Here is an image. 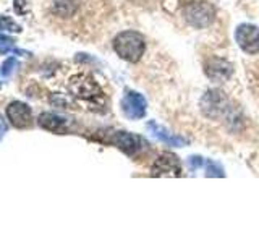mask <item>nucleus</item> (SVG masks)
<instances>
[{
  "mask_svg": "<svg viewBox=\"0 0 259 243\" xmlns=\"http://www.w3.org/2000/svg\"><path fill=\"white\" fill-rule=\"evenodd\" d=\"M235 40L246 54H259V28L254 24L243 23L235 29Z\"/></svg>",
  "mask_w": 259,
  "mask_h": 243,
  "instance_id": "7",
  "label": "nucleus"
},
{
  "mask_svg": "<svg viewBox=\"0 0 259 243\" xmlns=\"http://www.w3.org/2000/svg\"><path fill=\"white\" fill-rule=\"evenodd\" d=\"M7 133V124H5V120L0 117V141H2V138L5 136Z\"/></svg>",
  "mask_w": 259,
  "mask_h": 243,
  "instance_id": "19",
  "label": "nucleus"
},
{
  "mask_svg": "<svg viewBox=\"0 0 259 243\" xmlns=\"http://www.w3.org/2000/svg\"><path fill=\"white\" fill-rule=\"evenodd\" d=\"M113 51L120 59L130 63H136L144 55L146 39L138 31H123L113 39Z\"/></svg>",
  "mask_w": 259,
  "mask_h": 243,
  "instance_id": "1",
  "label": "nucleus"
},
{
  "mask_svg": "<svg viewBox=\"0 0 259 243\" xmlns=\"http://www.w3.org/2000/svg\"><path fill=\"white\" fill-rule=\"evenodd\" d=\"M105 141L117 146L120 151H123L125 154H128V156H136V154H140L146 146H148V141H144V138H141L140 135H135V133L123 132V130L112 132Z\"/></svg>",
  "mask_w": 259,
  "mask_h": 243,
  "instance_id": "5",
  "label": "nucleus"
},
{
  "mask_svg": "<svg viewBox=\"0 0 259 243\" xmlns=\"http://www.w3.org/2000/svg\"><path fill=\"white\" fill-rule=\"evenodd\" d=\"M7 118L15 128H29L32 124V110L26 102L13 101L7 105Z\"/></svg>",
  "mask_w": 259,
  "mask_h": 243,
  "instance_id": "8",
  "label": "nucleus"
},
{
  "mask_svg": "<svg viewBox=\"0 0 259 243\" xmlns=\"http://www.w3.org/2000/svg\"><path fill=\"white\" fill-rule=\"evenodd\" d=\"M68 91L71 93L73 97H76V99H81V101H88V102H96L104 96L102 89L96 83V79H93L88 75L73 76L70 79Z\"/></svg>",
  "mask_w": 259,
  "mask_h": 243,
  "instance_id": "3",
  "label": "nucleus"
},
{
  "mask_svg": "<svg viewBox=\"0 0 259 243\" xmlns=\"http://www.w3.org/2000/svg\"><path fill=\"white\" fill-rule=\"evenodd\" d=\"M16 65H18V62H16V59H13V57H10V59H7L4 63H2V70H0V73H2V76H10L12 73L15 71Z\"/></svg>",
  "mask_w": 259,
  "mask_h": 243,
  "instance_id": "17",
  "label": "nucleus"
},
{
  "mask_svg": "<svg viewBox=\"0 0 259 243\" xmlns=\"http://www.w3.org/2000/svg\"><path fill=\"white\" fill-rule=\"evenodd\" d=\"M206 170H207V177H224V169L214 160H207L206 162Z\"/></svg>",
  "mask_w": 259,
  "mask_h": 243,
  "instance_id": "16",
  "label": "nucleus"
},
{
  "mask_svg": "<svg viewBox=\"0 0 259 243\" xmlns=\"http://www.w3.org/2000/svg\"><path fill=\"white\" fill-rule=\"evenodd\" d=\"M204 73L209 79L222 83V81H227L232 76L233 65L229 60L221 59V57H210L204 63Z\"/></svg>",
  "mask_w": 259,
  "mask_h": 243,
  "instance_id": "10",
  "label": "nucleus"
},
{
  "mask_svg": "<svg viewBox=\"0 0 259 243\" xmlns=\"http://www.w3.org/2000/svg\"><path fill=\"white\" fill-rule=\"evenodd\" d=\"M151 175L152 177H167V178H175L182 175V162L175 154L172 152H162L154 160L151 167Z\"/></svg>",
  "mask_w": 259,
  "mask_h": 243,
  "instance_id": "6",
  "label": "nucleus"
},
{
  "mask_svg": "<svg viewBox=\"0 0 259 243\" xmlns=\"http://www.w3.org/2000/svg\"><path fill=\"white\" fill-rule=\"evenodd\" d=\"M201 110L207 118H214L219 120L225 117L230 110V102L225 97V94L222 91H217V89H212V91H207L201 99Z\"/></svg>",
  "mask_w": 259,
  "mask_h": 243,
  "instance_id": "4",
  "label": "nucleus"
},
{
  "mask_svg": "<svg viewBox=\"0 0 259 243\" xmlns=\"http://www.w3.org/2000/svg\"><path fill=\"white\" fill-rule=\"evenodd\" d=\"M8 52H16L23 54L21 51L15 47V40L12 37H8L5 34H0V54H8Z\"/></svg>",
  "mask_w": 259,
  "mask_h": 243,
  "instance_id": "14",
  "label": "nucleus"
},
{
  "mask_svg": "<svg viewBox=\"0 0 259 243\" xmlns=\"http://www.w3.org/2000/svg\"><path fill=\"white\" fill-rule=\"evenodd\" d=\"M148 128L151 130V133L156 136V138H159V140H162L164 143H167V144H172V146H183L186 141L183 140V138H180V136H175V135H172V133H168L167 130L164 128V127H160V125H157L156 122H149L148 124Z\"/></svg>",
  "mask_w": 259,
  "mask_h": 243,
  "instance_id": "12",
  "label": "nucleus"
},
{
  "mask_svg": "<svg viewBox=\"0 0 259 243\" xmlns=\"http://www.w3.org/2000/svg\"><path fill=\"white\" fill-rule=\"evenodd\" d=\"M183 18L193 28H207L215 20V8L206 0H193L183 7Z\"/></svg>",
  "mask_w": 259,
  "mask_h": 243,
  "instance_id": "2",
  "label": "nucleus"
},
{
  "mask_svg": "<svg viewBox=\"0 0 259 243\" xmlns=\"http://www.w3.org/2000/svg\"><path fill=\"white\" fill-rule=\"evenodd\" d=\"M188 164H190V167L194 170V169H198V167H202V166H204V159H202L201 156H191V157L188 159Z\"/></svg>",
  "mask_w": 259,
  "mask_h": 243,
  "instance_id": "18",
  "label": "nucleus"
},
{
  "mask_svg": "<svg viewBox=\"0 0 259 243\" xmlns=\"http://www.w3.org/2000/svg\"><path fill=\"white\" fill-rule=\"evenodd\" d=\"M0 88H2V85H0Z\"/></svg>",
  "mask_w": 259,
  "mask_h": 243,
  "instance_id": "20",
  "label": "nucleus"
},
{
  "mask_svg": "<svg viewBox=\"0 0 259 243\" xmlns=\"http://www.w3.org/2000/svg\"><path fill=\"white\" fill-rule=\"evenodd\" d=\"M78 10V0H55L54 2V13L62 18L75 15Z\"/></svg>",
  "mask_w": 259,
  "mask_h": 243,
  "instance_id": "13",
  "label": "nucleus"
},
{
  "mask_svg": "<svg viewBox=\"0 0 259 243\" xmlns=\"http://www.w3.org/2000/svg\"><path fill=\"white\" fill-rule=\"evenodd\" d=\"M146 107H148V102H146L144 96L136 91L126 93L121 99V110H123L125 117L132 120L143 118L146 115Z\"/></svg>",
  "mask_w": 259,
  "mask_h": 243,
  "instance_id": "9",
  "label": "nucleus"
},
{
  "mask_svg": "<svg viewBox=\"0 0 259 243\" xmlns=\"http://www.w3.org/2000/svg\"><path fill=\"white\" fill-rule=\"evenodd\" d=\"M0 31L21 32V26L16 21H13L10 16H0Z\"/></svg>",
  "mask_w": 259,
  "mask_h": 243,
  "instance_id": "15",
  "label": "nucleus"
},
{
  "mask_svg": "<svg viewBox=\"0 0 259 243\" xmlns=\"http://www.w3.org/2000/svg\"><path fill=\"white\" fill-rule=\"evenodd\" d=\"M37 124L40 128L47 130V132H54V133H65L68 128V118H65L59 113H52V112H44L40 113L37 118Z\"/></svg>",
  "mask_w": 259,
  "mask_h": 243,
  "instance_id": "11",
  "label": "nucleus"
}]
</instances>
